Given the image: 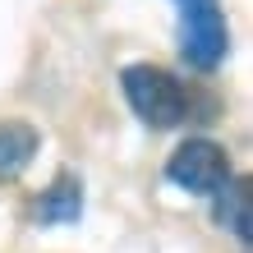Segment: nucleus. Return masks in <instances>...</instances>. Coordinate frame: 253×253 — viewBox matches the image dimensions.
Instances as JSON below:
<instances>
[{
    "instance_id": "1",
    "label": "nucleus",
    "mask_w": 253,
    "mask_h": 253,
    "mask_svg": "<svg viewBox=\"0 0 253 253\" xmlns=\"http://www.w3.org/2000/svg\"><path fill=\"white\" fill-rule=\"evenodd\" d=\"M120 83H125V97H129L133 115H138L147 129H175V125H184L189 97H184V87H180L175 74L157 69V65H129L120 74Z\"/></svg>"
},
{
    "instance_id": "2",
    "label": "nucleus",
    "mask_w": 253,
    "mask_h": 253,
    "mask_svg": "<svg viewBox=\"0 0 253 253\" xmlns=\"http://www.w3.org/2000/svg\"><path fill=\"white\" fill-rule=\"evenodd\" d=\"M166 175L189 193H216L230 180V152L221 143H212V138H189V143H180L170 152Z\"/></svg>"
},
{
    "instance_id": "3",
    "label": "nucleus",
    "mask_w": 253,
    "mask_h": 253,
    "mask_svg": "<svg viewBox=\"0 0 253 253\" xmlns=\"http://www.w3.org/2000/svg\"><path fill=\"white\" fill-rule=\"evenodd\" d=\"M180 51L193 69H216L230 51V33L216 5H189L180 9Z\"/></svg>"
},
{
    "instance_id": "4",
    "label": "nucleus",
    "mask_w": 253,
    "mask_h": 253,
    "mask_svg": "<svg viewBox=\"0 0 253 253\" xmlns=\"http://www.w3.org/2000/svg\"><path fill=\"white\" fill-rule=\"evenodd\" d=\"M42 147V133L28 120H0V180H19L33 166Z\"/></svg>"
},
{
    "instance_id": "5",
    "label": "nucleus",
    "mask_w": 253,
    "mask_h": 253,
    "mask_svg": "<svg viewBox=\"0 0 253 253\" xmlns=\"http://www.w3.org/2000/svg\"><path fill=\"white\" fill-rule=\"evenodd\" d=\"M79 212H83V184H79L74 170H60L55 184L37 203V221H46V226H55V221H79Z\"/></svg>"
},
{
    "instance_id": "6",
    "label": "nucleus",
    "mask_w": 253,
    "mask_h": 253,
    "mask_svg": "<svg viewBox=\"0 0 253 253\" xmlns=\"http://www.w3.org/2000/svg\"><path fill=\"white\" fill-rule=\"evenodd\" d=\"M212 198H216V207H212L216 221H221L226 230H235V235L249 244V240H253V230H249V180H235V175H230Z\"/></svg>"
}]
</instances>
